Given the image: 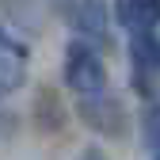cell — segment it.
Returning a JSON list of instances; mask_svg holds the SVG:
<instances>
[{
	"mask_svg": "<svg viewBox=\"0 0 160 160\" xmlns=\"http://www.w3.org/2000/svg\"><path fill=\"white\" fill-rule=\"evenodd\" d=\"M65 84L76 95H95L107 88V69L88 42H69L65 50Z\"/></svg>",
	"mask_w": 160,
	"mask_h": 160,
	"instance_id": "6da1fadb",
	"label": "cell"
},
{
	"mask_svg": "<svg viewBox=\"0 0 160 160\" xmlns=\"http://www.w3.org/2000/svg\"><path fill=\"white\" fill-rule=\"evenodd\" d=\"M80 118L99 130V133H107V137H122L126 133V111L122 103H118L114 95H103V92H95V95H80Z\"/></svg>",
	"mask_w": 160,
	"mask_h": 160,
	"instance_id": "7a4b0ae2",
	"label": "cell"
},
{
	"mask_svg": "<svg viewBox=\"0 0 160 160\" xmlns=\"http://www.w3.org/2000/svg\"><path fill=\"white\" fill-rule=\"evenodd\" d=\"M65 19L84 38H107V0H65Z\"/></svg>",
	"mask_w": 160,
	"mask_h": 160,
	"instance_id": "3957f363",
	"label": "cell"
},
{
	"mask_svg": "<svg viewBox=\"0 0 160 160\" xmlns=\"http://www.w3.org/2000/svg\"><path fill=\"white\" fill-rule=\"evenodd\" d=\"M27 80V50L0 27V99L12 95Z\"/></svg>",
	"mask_w": 160,
	"mask_h": 160,
	"instance_id": "277c9868",
	"label": "cell"
},
{
	"mask_svg": "<svg viewBox=\"0 0 160 160\" xmlns=\"http://www.w3.org/2000/svg\"><path fill=\"white\" fill-rule=\"evenodd\" d=\"M130 61H133V76H137V92H152L149 80L160 72V42L152 38V31H133Z\"/></svg>",
	"mask_w": 160,
	"mask_h": 160,
	"instance_id": "5b68a950",
	"label": "cell"
},
{
	"mask_svg": "<svg viewBox=\"0 0 160 160\" xmlns=\"http://www.w3.org/2000/svg\"><path fill=\"white\" fill-rule=\"evenodd\" d=\"M114 19L126 31H152L160 23V0H118Z\"/></svg>",
	"mask_w": 160,
	"mask_h": 160,
	"instance_id": "8992f818",
	"label": "cell"
},
{
	"mask_svg": "<svg viewBox=\"0 0 160 160\" xmlns=\"http://www.w3.org/2000/svg\"><path fill=\"white\" fill-rule=\"evenodd\" d=\"M145 130H149V141L160 145V107H152V111L145 114Z\"/></svg>",
	"mask_w": 160,
	"mask_h": 160,
	"instance_id": "52a82bcc",
	"label": "cell"
},
{
	"mask_svg": "<svg viewBox=\"0 0 160 160\" xmlns=\"http://www.w3.org/2000/svg\"><path fill=\"white\" fill-rule=\"evenodd\" d=\"M80 160H107V156H103V149H95V145H88L84 152H80Z\"/></svg>",
	"mask_w": 160,
	"mask_h": 160,
	"instance_id": "ba28073f",
	"label": "cell"
},
{
	"mask_svg": "<svg viewBox=\"0 0 160 160\" xmlns=\"http://www.w3.org/2000/svg\"><path fill=\"white\" fill-rule=\"evenodd\" d=\"M156 160H160V156H156Z\"/></svg>",
	"mask_w": 160,
	"mask_h": 160,
	"instance_id": "9c48e42d",
	"label": "cell"
}]
</instances>
